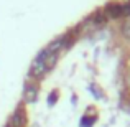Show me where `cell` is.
Listing matches in <instances>:
<instances>
[{"instance_id":"cell-10","label":"cell","mask_w":130,"mask_h":127,"mask_svg":"<svg viewBox=\"0 0 130 127\" xmlns=\"http://www.w3.org/2000/svg\"><path fill=\"white\" fill-rule=\"evenodd\" d=\"M5 127H10V125H5Z\"/></svg>"},{"instance_id":"cell-9","label":"cell","mask_w":130,"mask_h":127,"mask_svg":"<svg viewBox=\"0 0 130 127\" xmlns=\"http://www.w3.org/2000/svg\"><path fill=\"white\" fill-rule=\"evenodd\" d=\"M124 35L125 36H130V23H127V25L124 26Z\"/></svg>"},{"instance_id":"cell-8","label":"cell","mask_w":130,"mask_h":127,"mask_svg":"<svg viewBox=\"0 0 130 127\" xmlns=\"http://www.w3.org/2000/svg\"><path fill=\"white\" fill-rule=\"evenodd\" d=\"M122 15L130 17V3H127V5H122Z\"/></svg>"},{"instance_id":"cell-11","label":"cell","mask_w":130,"mask_h":127,"mask_svg":"<svg viewBox=\"0 0 130 127\" xmlns=\"http://www.w3.org/2000/svg\"><path fill=\"white\" fill-rule=\"evenodd\" d=\"M35 127H36V125H35Z\"/></svg>"},{"instance_id":"cell-4","label":"cell","mask_w":130,"mask_h":127,"mask_svg":"<svg viewBox=\"0 0 130 127\" xmlns=\"http://www.w3.org/2000/svg\"><path fill=\"white\" fill-rule=\"evenodd\" d=\"M107 13L112 17V18L122 17V5H119V3H110V5L107 7Z\"/></svg>"},{"instance_id":"cell-1","label":"cell","mask_w":130,"mask_h":127,"mask_svg":"<svg viewBox=\"0 0 130 127\" xmlns=\"http://www.w3.org/2000/svg\"><path fill=\"white\" fill-rule=\"evenodd\" d=\"M46 50H43L41 53L36 54V58L33 60V64L30 68V76L31 78H40L46 73Z\"/></svg>"},{"instance_id":"cell-6","label":"cell","mask_w":130,"mask_h":127,"mask_svg":"<svg viewBox=\"0 0 130 127\" xmlns=\"http://www.w3.org/2000/svg\"><path fill=\"white\" fill-rule=\"evenodd\" d=\"M58 96H59V92H58V91H53V92H50V96H48V106H53V104H56V101H58Z\"/></svg>"},{"instance_id":"cell-2","label":"cell","mask_w":130,"mask_h":127,"mask_svg":"<svg viewBox=\"0 0 130 127\" xmlns=\"http://www.w3.org/2000/svg\"><path fill=\"white\" fill-rule=\"evenodd\" d=\"M36 97H38V86L35 83H26L25 89H23V99H25V102L31 104V102L36 101Z\"/></svg>"},{"instance_id":"cell-5","label":"cell","mask_w":130,"mask_h":127,"mask_svg":"<svg viewBox=\"0 0 130 127\" xmlns=\"http://www.w3.org/2000/svg\"><path fill=\"white\" fill-rule=\"evenodd\" d=\"M95 119L94 117H89V116H83L81 117V127H92Z\"/></svg>"},{"instance_id":"cell-3","label":"cell","mask_w":130,"mask_h":127,"mask_svg":"<svg viewBox=\"0 0 130 127\" xmlns=\"http://www.w3.org/2000/svg\"><path fill=\"white\" fill-rule=\"evenodd\" d=\"M25 122H26V117H25V114H23L22 107H18L12 116V124L13 125H10V127H23Z\"/></svg>"},{"instance_id":"cell-7","label":"cell","mask_w":130,"mask_h":127,"mask_svg":"<svg viewBox=\"0 0 130 127\" xmlns=\"http://www.w3.org/2000/svg\"><path fill=\"white\" fill-rule=\"evenodd\" d=\"M89 91H91V92H92V94H94L97 99H101V97H102V92L99 91L97 88H95V84H91V86H89Z\"/></svg>"}]
</instances>
